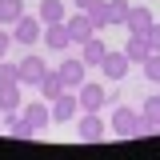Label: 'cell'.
<instances>
[{
  "mask_svg": "<svg viewBox=\"0 0 160 160\" xmlns=\"http://www.w3.org/2000/svg\"><path fill=\"white\" fill-rule=\"evenodd\" d=\"M76 96H80V108H84V112H104V108H108V88H104V84L84 80L76 88Z\"/></svg>",
  "mask_w": 160,
  "mask_h": 160,
  "instance_id": "5",
  "label": "cell"
},
{
  "mask_svg": "<svg viewBox=\"0 0 160 160\" xmlns=\"http://www.w3.org/2000/svg\"><path fill=\"white\" fill-rule=\"evenodd\" d=\"M56 72H60V80H64V88H80V84L88 80V64L80 56H64L56 64Z\"/></svg>",
  "mask_w": 160,
  "mask_h": 160,
  "instance_id": "7",
  "label": "cell"
},
{
  "mask_svg": "<svg viewBox=\"0 0 160 160\" xmlns=\"http://www.w3.org/2000/svg\"><path fill=\"white\" fill-rule=\"evenodd\" d=\"M16 68H20V84H40L44 72H48V64H44L40 52H24V56L16 60Z\"/></svg>",
  "mask_w": 160,
  "mask_h": 160,
  "instance_id": "8",
  "label": "cell"
},
{
  "mask_svg": "<svg viewBox=\"0 0 160 160\" xmlns=\"http://www.w3.org/2000/svg\"><path fill=\"white\" fill-rule=\"evenodd\" d=\"M40 36H44V20L40 16H28V12H24V16L12 24V40H16L20 48H36Z\"/></svg>",
  "mask_w": 160,
  "mask_h": 160,
  "instance_id": "3",
  "label": "cell"
},
{
  "mask_svg": "<svg viewBox=\"0 0 160 160\" xmlns=\"http://www.w3.org/2000/svg\"><path fill=\"white\" fill-rule=\"evenodd\" d=\"M72 124H76L80 144H100V140L108 136V120L100 116V112H84V108H80V116L72 120Z\"/></svg>",
  "mask_w": 160,
  "mask_h": 160,
  "instance_id": "2",
  "label": "cell"
},
{
  "mask_svg": "<svg viewBox=\"0 0 160 160\" xmlns=\"http://www.w3.org/2000/svg\"><path fill=\"white\" fill-rule=\"evenodd\" d=\"M80 52L76 56L84 60V64H88V68H100V60H104V52H108V44H104V40H100V32H92V36L84 40V44H76Z\"/></svg>",
  "mask_w": 160,
  "mask_h": 160,
  "instance_id": "12",
  "label": "cell"
},
{
  "mask_svg": "<svg viewBox=\"0 0 160 160\" xmlns=\"http://www.w3.org/2000/svg\"><path fill=\"white\" fill-rule=\"evenodd\" d=\"M128 68H132V60L124 56V48H108V52H104V60H100L104 80H124V76H128Z\"/></svg>",
  "mask_w": 160,
  "mask_h": 160,
  "instance_id": "6",
  "label": "cell"
},
{
  "mask_svg": "<svg viewBox=\"0 0 160 160\" xmlns=\"http://www.w3.org/2000/svg\"><path fill=\"white\" fill-rule=\"evenodd\" d=\"M140 72H144V80L160 84V52H148V60L140 64Z\"/></svg>",
  "mask_w": 160,
  "mask_h": 160,
  "instance_id": "21",
  "label": "cell"
},
{
  "mask_svg": "<svg viewBox=\"0 0 160 160\" xmlns=\"http://www.w3.org/2000/svg\"><path fill=\"white\" fill-rule=\"evenodd\" d=\"M92 4H96V0H72V8H80V12H88Z\"/></svg>",
  "mask_w": 160,
  "mask_h": 160,
  "instance_id": "27",
  "label": "cell"
},
{
  "mask_svg": "<svg viewBox=\"0 0 160 160\" xmlns=\"http://www.w3.org/2000/svg\"><path fill=\"white\" fill-rule=\"evenodd\" d=\"M140 116H144V120H156V116H160V96H148V100H144Z\"/></svg>",
  "mask_w": 160,
  "mask_h": 160,
  "instance_id": "24",
  "label": "cell"
},
{
  "mask_svg": "<svg viewBox=\"0 0 160 160\" xmlns=\"http://www.w3.org/2000/svg\"><path fill=\"white\" fill-rule=\"evenodd\" d=\"M112 136H120V140H140V136H144V116H140L136 108L116 104V108H112Z\"/></svg>",
  "mask_w": 160,
  "mask_h": 160,
  "instance_id": "1",
  "label": "cell"
},
{
  "mask_svg": "<svg viewBox=\"0 0 160 160\" xmlns=\"http://www.w3.org/2000/svg\"><path fill=\"white\" fill-rule=\"evenodd\" d=\"M144 40H148V48H152V52H160V24H156V20H152V28L144 32Z\"/></svg>",
  "mask_w": 160,
  "mask_h": 160,
  "instance_id": "25",
  "label": "cell"
},
{
  "mask_svg": "<svg viewBox=\"0 0 160 160\" xmlns=\"http://www.w3.org/2000/svg\"><path fill=\"white\" fill-rule=\"evenodd\" d=\"M20 104V84H0V112H16Z\"/></svg>",
  "mask_w": 160,
  "mask_h": 160,
  "instance_id": "19",
  "label": "cell"
},
{
  "mask_svg": "<svg viewBox=\"0 0 160 160\" xmlns=\"http://www.w3.org/2000/svg\"><path fill=\"white\" fill-rule=\"evenodd\" d=\"M36 88H40V100H48V104H52V100L64 92V80H60V72H56V68H48V72H44V80H40Z\"/></svg>",
  "mask_w": 160,
  "mask_h": 160,
  "instance_id": "15",
  "label": "cell"
},
{
  "mask_svg": "<svg viewBox=\"0 0 160 160\" xmlns=\"http://www.w3.org/2000/svg\"><path fill=\"white\" fill-rule=\"evenodd\" d=\"M148 52H152V48H148V40H144V36H128L124 56L132 60V64H144V60H148Z\"/></svg>",
  "mask_w": 160,
  "mask_h": 160,
  "instance_id": "18",
  "label": "cell"
},
{
  "mask_svg": "<svg viewBox=\"0 0 160 160\" xmlns=\"http://www.w3.org/2000/svg\"><path fill=\"white\" fill-rule=\"evenodd\" d=\"M24 16V0H0V28H12Z\"/></svg>",
  "mask_w": 160,
  "mask_h": 160,
  "instance_id": "16",
  "label": "cell"
},
{
  "mask_svg": "<svg viewBox=\"0 0 160 160\" xmlns=\"http://www.w3.org/2000/svg\"><path fill=\"white\" fill-rule=\"evenodd\" d=\"M44 24H56V20L68 16V8H64V0H40V12H36Z\"/></svg>",
  "mask_w": 160,
  "mask_h": 160,
  "instance_id": "17",
  "label": "cell"
},
{
  "mask_svg": "<svg viewBox=\"0 0 160 160\" xmlns=\"http://www.w3.org/2000/svg\"><path fill=\"white\" fill-rule=\"evenodd\" d=\"M0 84H20V68L12 60H0Z\"/></svg>",
  "mask_w": 160,
  "mask_h": 160,
  "instance_id": "23",
  "label": "cell"
},
{
  "mask_svg": "<svg viewBox=\"0 0 160 160\" xmlns=\"http://www.w3.org/2000/svg\"><path fill=\"white\" fill-rule=\"evenodd\" d=\"M88 16H92V28H96V32L112 28V16H108V0H96V4L88 8Z\"/></svg>",
  "mask_w": 160,
  "mask_h": 160,
  "instance_id": "20",
  "label": "cell"
},
{
  "mask_svg": "<svg viewBox=\"0 0 160 160\" xmlns=\"http://www.w3.org/2000/svg\"><path fill=\"white\" fill-rule=\"evenodd\" d=\"M20 112H24V120H28L36 132H44V128L52 124V104H48V100H36V104H20Z\"/></svg>",
  "mask_w": 160,
  "mask_h": 160,
  "instance_id": "11",
  "label": "cell"
},
{
  "mask_svg": "<svg viewBox=\"0 0 160 160\" xmlns=\"http://www.w3.org/2000/svg\"><path fill=\"white\" fill-rule=\"evenodd\" d=\"M44 44L48 48H56V52H72L76 48V40H72V32H68V24L64 20H56V24H44Z\"/></svg>",
  "mask_w": 160,
  "mask_h": 160,
  "instance_id": "9",
  "label": "cell"
},
{
  "mask_svg": "<svg viewBox=\"0 0 160 160\" xmlns=\"http://www.w3.org/2000/svg\"><path fill=\"white\" fill-rule=\"evenodd\" d=\"M16 40H12V28H0V60L8 56V48H12Z\"/></svg>",
  "mask_w": 160,
  "mask_h": 160,
  "instance_id": "26",
  "label": "cell"
},
{
  "mask_svg": "<svg viewBox=\"0 0 160 160\" xmlns=\"http://www.w3.org/2000/svg\"><path fill=\"white\" fill-rule=\"evenodd\" d=\"M64 24H68V32H72L76 44H84V40L96 32V28H92V16H88V12H80V8L72 12V16H64Z\"/></svg>",
  "mask_w": 160,
  "mask_h": 160,
  "instance_id": "14",
  "label": "cell"
},
{
  "mask_svg": "<svg viewBox=\"0 0 160 160\" xmlns=\"http://www.w3.org/2000/svg\"><path fill=\"white\" fill-rule=\"evenodd\" d=\"M124 28H128V36H144V32L152 28V12H148L144 4H132V8H128V20H124Z\"/></svg>",
  "mask_w": 160,
  "mask_h": 160,
  "instance_id": "13",
  "label": "cell"
},
{
  "mask_svg": "<svg viewBox=\"0 0 160 160\" xmlns=\"http://www.w3.org/2000/svg\"><path fill=\"white\" fill-rule=\"evenodd\" d=\"M80 112V96H76V88H64L56 100H52V124H72Z\"/></svg>",
  "mask_w": 160,
  "mask_h": 160,
  "instance_id": "4",
  "label": "cell"
},
{
  "mask_svg": "<svg viewBox=\"0 0 160 160\" xmlns=\"http://www.w3.org/2000/svg\"><path fill=\"white\" fill-rule=\"evenodd\" d=\"M128 8H132L128 0H108V16H112V28H116V24H124V20H128Z\"/></svg>",
  "mask_w": 160,
  "mask_h": 160,
  "instance_id": "22",
  "label": "cell"
},
{
  "mask_svg": "<svg viewBox=\"0 0 160 160\" xmlns=\"http://www.w3.org/2000/svg\"><path fill=\"white\" fill-rule=\"evenodd\" d=\"M4 132H8L12 140H36V136H40L36 128L24 120V112H20V108H16V112H4Z\"/></svg>",
  "mask_w": 160,
  "mask_h": 160,
  "instance_id": "10",
  "label": "cell"
}]
</instances>
